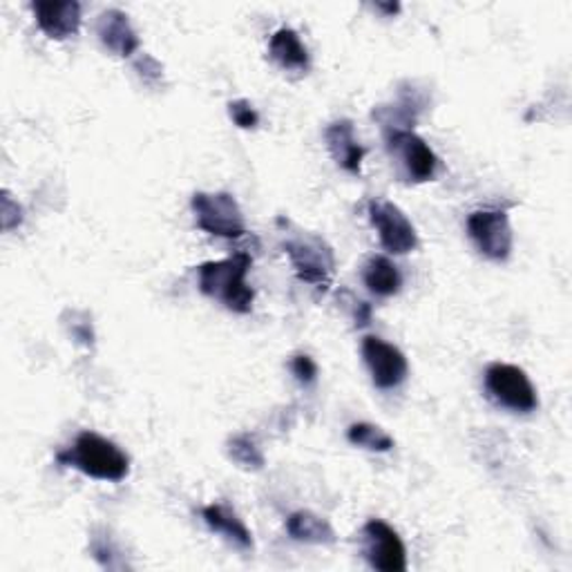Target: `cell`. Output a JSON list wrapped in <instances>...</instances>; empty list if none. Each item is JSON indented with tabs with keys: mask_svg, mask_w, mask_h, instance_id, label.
<instances>
[{
	"mask_svg": "<svg viewBox=\"0 0 572 572\" xmlns=\"http://www.w3.org/2000/svg\"><path fill=\"white\" fill-rule=\"evenodd\" d=\"M57 460L98 481L119 483L130 475L128 454L96 432H81L70 450L57 454Z\"/></svg>",
	"mask_w": 572,
	"mask_h": 572,
	"instance_id": "cell-1",
	"label": "cell"
},
{
	"mask_svg": "<svg viewBox=\"0 0 572 572\" xmlns=\"http://www.w3.org/2000/svg\"><path fill=\"white\" fill-rule=\"evenodd\" d=\"M250 265L253 259L248 253H235L220 262H203L197 269L201 293L220 300L235 314H248L255 302V291L246 284Z\"/></svg>",
	"mask_w": 572,
	"mask_h": 572,
	"instance_id": "cell-2",
	"label": "cell"
},
{
	"mask_svg": "<svg viewBox=\"0 0 572 572\" xmlns=\"http://www.w3.org/2000/svg\"><path fill=\"white\" fill-rule=\"evenodd\" d=\"M284 253L300 282L318 291H329L336 276L334 248L314 233H295L284 242Z\"/></svg>",
	"mask_w": 572,
	"mask_h": 572,
	"instance_id": "cell-3",
	"label": "cell"
},
{
	"mask_svg": "<svg viewBox=\"0 0 572 572\" xmlns=\"http://www.w3.org/2000/svg\"><path fill=\"white\" fill-rule=\"evenodd\" d=\"M192 213L197 226L208 235L235 240L246 233L242 208L229 192H195Z\"/></svg>",
	"mask_w": 572,
	"mask_h": 572,
	"instance_id": "cell-4",
	"label": "cell"
},
{
	"mask_svg": "<svg viewBox=\"0 0 572 572\" xmlns=\"http://www.w3.org/2000/svg\"><path fill=\"white\" fill-rule=\"evenodd\" d=\"M486 389L499 405L518 413H530L539 407L535 385L528 374L516 365H505V362L490 365L486 370Z\"/></svg>",
	"mask_w": 572,
	"mask_h": 572,
	"instance_id": "cell-5",
	"label": "cell"
},
{
	"mask_svg": "<svg viewBox=\"0 0 572 572\" xmlns=\"http://www.w3.org/2000/svg\"><path fill=\"white\" fill-rule=\"evenodd\" d=\"M387 150L392 157L400 164L407 182L423 184L434 179L439 171L436 152L425 143L413 130H389L387 132Z\"/></svg>",
	"mask_w": 572,
	"mask_h": 572,
	"instance_id": "cell-6",
	"label": "cell"
},
{
	"mask_svg": "<svg viewBox=\"0 0 572 572\" xmlns=\"http://www.w3.org/2000/svg\"><path fill=\"white\" fill-rule=\"evenodd\" d=\"M367 213L374 229L378 231L385 250L394 255H405L419 246V233H416L411 220L396 203L387 199H372L367 206Z\"/></svg>",
	"mask_w": 572,
	"mask_h": 572,
	"instance_id": "cell-7",
	"label": "cell"
},
{
	"mask_svg": "<svg viewBox=\"0 0 572 572\" xmlns=\"http://www.w3.org/2000/svg\"><path fill=\"white\" fill-rule=\"evenodd\" d=\"M360 535H362V555H365V559L374 570L381 572L407 570L405 544L389 524L381 522V518H370Z\"/></svg>",
	"mask_w": 572,
	"mask_h": 572,
	"instance_id": "cell-8",
	"label": "cell"
},
{
	"mask_svg": "<svg viewBox=\"0 0 572 572\" xmlns=\"http://www.w3.org/2000/svg\"><path fill=\"white\" fill-rule=\"evenodd\" d=\"M467 235L494 262H505L512 253L514 235L505 211H477L467 218Z\"/></svg>",
	"mask_w": 572,
	"mask_h": 572,
	"instance_id": "cell-9",
	"label": "cell"
},
{
	"mask_svg": "<svg viewBox=\"0 0 572 572\" xmlns=\"http://www.w3.org/2000/svg\"><path fill=\"white\" fill-rule=\"evenodd\" d=\"M362 358L378 389H396L407 381V358L396 345H389L378 336H367L362 340Z\"/></svg>",
	"mask_w": 572,
	"mask_h": 572,
	"instance_id": "cell-10",
	"label": "cell"
},
{
	"mask_svg": "<svg viewBox=\"0 0 572 572\" xmlns=\"http://www.w3.org/2000/svg\"><path fill=\"white\" fill-rule=\"evenodd\" d=\"M428 94L423 90L416 87L413 83L400 85L398 98L392 103V106H383L374 110V119L383 121L389 130H411L419 121L421 113L428 108Z\"/></svg>",
	"mask_w": 572,
	"mask_h": 572,
	"instance_id": "cell-11",
	"label": "cell"
},
{
	"mask_svg": "<svg viewBox=\"0 0 572 572\" xmlns=\"http://www.w3.org/2000/svg\"><path fill=\"white\" fill-rule=\"evenodd\" d=\"M32 12L38 27L55 40H66L81 27V5L74 3V0H66V3L38 0V3H32Z\"/></svg>",
	"mask_w": 572,
	"mask_h": 572,
	"instance_id": "cell-12",
	"label": "cell"
},
{
	"mask_svg": "<svg viewBox=\"0 0 572 572\" xmlns=\"http://www.w3.org/2000/svg\"><path fill=\"white\" fill-rule=\"evenodd\" d=\"M96 34L98 40L106 45L117 57H132L135 51L141 47V40L128 19L121 10H108L103 12L96 21Z\"/></svg>",
	"mask_w": 572,
	"mask_h": 572,
	"instance_id": "cell-13",
	"label": "cell"
},
{
	"mask_svg": "<svg viewBox=\"0 0 572 572\" xmlns=\"http://www.w3.org/2000/svg\"><path fill=\"white\" fill-rule=\"evenodd\" d=\"M325 139L334 162L349 175H360L362 160H365V148H362L360 141L355 139L353 124L349 119L334 121L325 130Z\"/></svg>",
	"mask_w": 572,
	"mask_h": 572,
	"instance_id": "cell-14",
	"label": "cell"
},
{
	"mask_svg": "<svg viewBox=\"0 0 572 572\" xmlns=\"http://www.w3.org/2000/svg\"><path fill=\"white\" fill-rule=\"evenodd\" d=\"M269 57L273 63H278L282 70H289V72H306L308 63H311L308 49L302 43L300 34L289 27H282L271 36Z\"/></svg>",
	"mask_w": 572,
	"mask_h": 572,
	"instance_id": "cell-15",
	"label": "cell"
},
{
	"mask_svg": "<svg viewBox=\"0 0 572 572\" xmlns=\"http://www.w3.org/2000/svg\"><path fill=\"white\" fill-rule=\"evenodd\" d=\"M201 516L206 526L224 535L231 544H235L242 550H250L253 548V535L246 528V524L237 516L235 510H231L224 503H213V505H206L201 510Z\"/></svg>",
	"mask_w": 572,
	"mask_h": 572,
	"instance_id": "cell-16",
	"label": "cell"
},
{
	"mask_svg": "<svg viewBox=\"0 0 572 572\" xmlns=\"http://www.w3.org/2000/svg\"><path fill=\"white\" fill-rule=\"evenodd\" d=\"M287 533L291 535V539L302 544L329 546L336 541V530L327 518L308 510H297L287 518Z\"/></svg>",
	"mask_w": 572,
	"mask_h": 572,
	"instance_id": "cell-17",
	"label": "cell"
},
{
	"mask_svg": "<svg viewBox=\"0 0 572 572\" xmlns=\"http://www.w3.org/2000/svg\"><path fill=\"white\" fill-rule=\"evenodd\" d=\"M362 280H365L367 289L381 297H392L400 291L402 278L398 267L392 262L389 257L376 255L365 265V271H362Z\"/></svg>",
	"mask_w": 572,
	"mask_h": 572,
	"instance_id": "cell-18",
	"label": "cell"
},
{
	"mask_svg": "<svg viewBox=\"0 0 572 572\" xmlns=\"http://www.w3.org/2000/svg\"><path fill=\"white\" fill-rule=\"evenodd\" d=\"M347 439L351 445L370 452H389L394 447V439L383 428L372 423H353L347 430Z\"/></svg>",
	"mask_w": 572,
	"mask_h": 572,
	"instance_id": "cell-19",
	"label": "cell"
},
{
	"mask_svg": "<svg viewBox=\"0 0 572 572\" xmlns=\"http://www.w3.org/2000/svg\"><path fill=\"white\" fill-rule=\"evenodd\" d=\"M229 456L240 467H244V470H262L265 463H267L262 450H259L255 439L248 436V434H240V436L229 441Z\"/></svg>",
	"mask_w": 572,
	"mask_h": 572,
	"instance_id": "cell-20",
	"label": "cell"
},
{
	"mask_svg": "<svg viewBox=\"0 0 572 572\" xmlns=\"http://www.w3.org/2000/svg\"><path fill=\"white\" fill-rule=\"evenodd\" d=\"M90 550H92L94 559H96L103 568H110V570L126 568V561H121V555H119V550H117V546L113 544V539H110L108 533L94 535V537H92V544H90Z\"/></svg>",
	"mask_w": 572,
	"mask_h": 572,
	"instance_id": "cell-21",
	"label": "cell"
},
{
	"mask_svg": "<svg viewBox=\"0 0 572 572\" xmlns=\"http://www.w3.org/2000/svg\"><path fill=\"white\" fill-rule=\"evenodd\" d=\"M229 115L233 119V124L242 130H255L259 124V115L257 110L250 106L246 98H237L229 103Z\"/></svg>",
	"mask_w": 572,
	"mask_h": 572,
	"instance_id": "cell-22",
	"label": "cell"
},
{
	"mask_svg": "<svg viewBox=\"0 0 572 572\" xmlns=\"http://www.w3.org/2000/svg\"><path fill=\"white\" fill-rule=\"evenodd\" d=\"M291 372L300 385H314L318 378V365L311 355L297 353L291 360Z\"/></svg>",
	"mask_w": 572,
	"mask_h": 572,
	"instance_id": "cell-23",
	"label": "cell"
},
{
	"mask_svg": "<svg viewBox=\"0 0 572 572\" xmlns=\"http://www.w3.org/2000/svg\"><path fill=\"white\" fill-rule=\"evenodd\" d=\"M0 215H3V229L12 231L23 224V208L19 201L12 199V195L5 190L3 199H0Z\"/></svg>",
	"mask_w": 572,
	"mask_h": 572,
	"instance_id": "cell-24",
	"label": "cell"
},
{
	"mask_svg": "<svg viewBox=\"0 0 572 572\" xmlns=\"http://www.w3.org/2000/svg\"><path fill=\"white\" fill-rule=\"evenodd\" d=\"M135 68L139 70V74L148 83H160L162 77H164V68L157 61H154L152 57H148V55H141V59L135 63Z\"/></svg>",
	"mask_w": 572,
	"mask_h": 572,
	"instance_id": "cell-25",
	"label": "cell"
},
{
	"mask_svg": "<svg viewBox=\"0 0 572 572\" xmlns=\"http://www.w3.org/2000/svg\"><path fill=\"white\" fill-rule=\"evenodd\" d=\"M355 308H353V318H355V325L358 327H367L370 320H372V306L367 302H353Z\"/></svg>",
	"mask_w": 572,
	"mask_h": 572,
	"instance_id": "cell-26",
	"label": "cell"
},
{
	"mask_svg": "<svg viewBox=\"0 0 572 572\" xmlns=\"http://www.w3.org/2000/svg\"><path fill=\"white\" fill-rule=\"evenodd\" d=\"M376 10H381V12L389 14V16H394V14H398V12H400V5H398V3H389V5H385V3H378V5H376Z\"/></svg>",
	"mask_w": 572,
	"mask_h": 572,
	"instance_id": "cell-27",
	"label": "cell"
}]
</instances>
